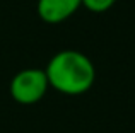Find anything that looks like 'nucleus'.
<instances>
[{
  "label": "nucleus",
  "mask_w": 135,
  "mask_h": 133,
  "mask_svg": "<svg viewBox=\"0 0 135 133\" xmlns=\"http://www.w3.org/2000/svg\"><path fill=\"white\" fill-rule=\"evenodd\" d=\"M48 85L67 96H79L92 87L96 79L94 65L84 53L65 50L56 53L45 70Z\"/></svg>",
  "instance_id": "f257e3e1"
},
{
  "label": "nucleus",
  "mask_w": 135,
  "mask_h": 133,
  "mask_svg": "<svg viewBox=\"0 0 135 133\" xmlns=\"http://www.w3.org/2000/svg\"><path fill=\"white\" fill-rule=\"evenodd\" d=\"M48 79L45 70L26 68L19 72L10 82V94L21 104H34L45 96Z\"/></svg>",
  "instance_id": "f03ea898"
},
{
  "label": "nucleus",
  "mask_w": 135,
  "mask_h": 133,
  "mask_svg": "<svg viewBox=\"0 0 135 133\" xmlns=\"http://www.w3.org/2000/svg\"><path fill=\"white\" fill-rule=\"evenodd\" d=\"M82 5V0H40L38 14L48 24H58L69 19Z\"/></svg>",
  "instance_id": "7ed1b4c3"
},
{
  "label": "nucleus",
  "mask_w": 135,
  "mask_h": 133,
  "mask_svg": "<svg viewBox=\"0 0 135 133\" xmlns=\"http://www.w3.org/2000/svg\"><path fill=\"white\" fill-rule=\"evenodd\" d=\"M115 2L116 0H82V5L87 10H91V12L101 14V12H106V10L111 9Z\"/></svg>",
  "instance_id": "20e7f679"
}]
</instances>
